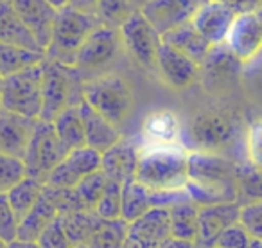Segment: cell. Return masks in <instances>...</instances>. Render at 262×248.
Masks as SVG:
<instances>
[{"label":"cell","instance_id":"obj_1","mask_svg":"<svg viewBox=\"0 0 262 248\" xmlns=\"http://www.w3.org/2000/svg\"><path fill=\"white\" fill-rule=\"evenodd\" d=\"M237 160L225 155L189 151L187 153L185 193L190 201L201 205L237 203Z\"/></svg>","mask_w":262,"mask_h":248},{"label":"cell","instance_id":"obj_2","mask_svg":"<svg viewBox=\"0 0 262 248\" xmlns=\"http://www.w3.org/2000/svg\"><path fill=\"white\" fill-rule=\"evenodd\" d=\"M185 137L189 140V151H205L232 157L241 146H244L243 119L230 108H207L198 112L187 126Z\"/></svg>","mask_w":262,"mask_h":248},{"label":"cell","instance_id":"obj_3","mask_svg":"<svg viewBox=\"0 0 262 248\" xmlns=\"http://www.w3.org/2000/svg\"><path fill=\"white\" fill-rule=\"evenodd\" d=\"M187 150L183 144L140 146L139 164L133 178L153 193L185 191Z\"/></svg>","mask_w":262,"mask_h":248},{"label":"cell","instance_id":"obj_4","mask_svg":"<svg viewBox=\"0 0 262 248\" xmlns=\"http://www.w3.org/2000/svg\"><path fill=\"white\" fill-rule=\"evenodd\" d=\"M81 99L117 128L129 119L135 108V95L129 83L122 76L112 72L83 81Z\"/></svg>","mask_w":262,"mask_h":248},{"label":"cell","instance_id":"obj_5","mask_svg":"<svg viewBox=\"0 0 262 248\" xmlns=\"http://www.w3.org/2000/svg\"><path fill=\"white\" fill-rule=\"evenodd\" d=\"M97 26L99 20L94 15L79 13L69 6L59 8L52 24L49 44L43 51L45 59L63 67H74L81 44Z\"/></svg>","mask_w":262,"mask_h":248},{"label":"cell","instance_id":"obj_6","mask_svg":"<svg viewBox=\"0 0 262 248\" xmlns=\"http://www.w3.org/2000/svg\"><path fill=\"white\" fill-rule=\"evenodd\" d=\"M81 77L74 67H63L43 59L41 74V110L38 120L51 122L67 106L81 101Z\"/></svg>","mask_w":262,"mask_h":248},{"label":"cell","instance_id":"obj_7","mask_svg":"<svg viewBox=\"0 0 262 248\" xmlns=\"http://www.w3.org/2000/svg\"><path fill=\"white\" fill-rule=\"evenodd\" d=\"M120 52H122V44H120L119 29L99 24L81 44L74 61V70L81 77V81L102 76L117 61Z\"/></svg>","mask_w":262,"mask_h":248},{"label":"cell","instance_id":"obj_8","mask_svg":"<svg viewBox=\"0 0 262 248\" xmlns=\"http://www.w3.org/2000/svg\"><path fill=\"white\" fill-rule=\"evenodd\" d=\"M41 74L43 61L4 77L0 90V108L29 119H38L41 110Z\"/></svg>","mask_w":262,"mask_h":248},{"label":"cell","instance_id":"obj_9","mask_svg":"<svg viewBox=\"0 0 262 248\" xmlns=\"http://www.w3.org/2000/svg\"><path fill=\"white\" fill-rule=\"evenodd\" d=\"M67 153L69 150L58 139L52 124L47 120H36L33 137H31L26 155L22 158L24 166H26V175L43 183L52 168L59 164Z\"/></svg>","mask_w":262,"mask_h":248},{"label":"cell","instance_id":"obj_10","mask_svg":"<svg viewBox=\"0 0 262 248\" xmlns=\"http://www.w3.org/2000/svg\"><path fill=\"white\" fill-rule=\"evenodd\" d=\"M119 36L122 49L137 65L155 70V58L162 38L139 9H135L122 22L119 27Z\"/></svg>","mask_w":262,"mask_h":248},{"label":"cell","instance_id":"obj_11","mask_svg":"<svg viewBox=\"0 0 262 248\" xmlns=\"http://www.w3.org/2000/svg\"><path fill=\"white\" fill-rule=\"evenodd\" d=\"M243 63L226 49L225 44L214 45L200 65V77L208 94L223 95L233 92L239 83Z\"/></svg>","mask_w":262,"mask_h":248},{"label":"cell","instance_id":"obj_12","mask_svg":"<svg viewBox=\"0 0 262 248\" xmlns=\"http://www.w3.org/2000/svg\"><path fill=\"white\" fill-rule=\"evenodd\" d=\"M101 166V153L88 146L74 148L61 158L59 164L52 168V171L45 178V185L58 187V189H72L84 176L97 171Z\"/></svg>","mask_w":262,"mask_h":248},{"label":"cell","instance_id":"obj_13","mask_svg":"<svg viewBox=\"0 0 262 248\" xmlns=\"http://www.w3.org/2000/svg\"><path fill=\"white\" fill-rule=\"evenodd\" d=\"M155 70L172 90H185L200 79V65L165 42H160L158 45Z\"/></svg>","mask_w":262,"mask_h":248},{"label":"cell","instance_id":"obj_14","mask_svg":"<svg viewBox=\"0 0 262 248\" xmlns=\"http://www.w3.org/2000/svg\"><path fill=\"white\" fill-rule=\"evenodd\" d=\"M223 44L243 65L257 58L262 44L260 11L237 15Z\"/></svg>","mask_w":262,"mask_h":248},{"label":"cell","instance_id":"obj_15","mask_svg":"<svg viewBox=\"0 0 262 248\" xmlns=\"http://www.w3.org/2000/svg\"><path fill=\"white\" fill-rule=\"evenodd\" d=\"M203 2L205 0H149L139 11L162 36L167 31L190 22Z\"/></svg>","mask_w":262,"mask_h":248},{"label":"cell","instance_id":"obj_16","mask_svg":"<svg viewBox=\"0 0 262 248\" xmlns=\"http://www.w3.org/2000/svg\"><path fill=\"white\" fill-rule=\"evenodd\" d=\"M167 237H171L167 207H153L127 223L126 241L139 248H158Z\"/></svg>","mask_w":262,"mask_h":248},{"label":"cell","instance_id":"obj_17","mask_svg":"<svg viewBox=\"0 0 262 248\" xmlns=\"http://www.w3.org/2000/svg\"><path fill=\"white\" fill-rule=\"evenodd\" d=\"M9 4L20 18V22L33 34L38 47L45 51L58 9L49 4L47 0H9Z\"/></svg>","mask_w":262,"mask_h":248},{"label":"cell","instance_id":"obj_18","mask_svg":"<svg viewBox=\"0 0 262 248\" xmlns=\"http://www.w3.org/2000/svg\"><path fill=\"white\" fill-rule=\"evenodd\" d=\"M239 214V203H214L198 207V230L194 244L196 248H212L217 236L230 226L237 223Z\"/></svg>","mask_w":262,"mask_h":248},{"label":"cell","instance_id":"obj_19","mask_svg":"<svg viewBox=\"0 0 262 248\" xmlns=\"http://www.w3.org/2000/svg\"><path fill=\"white\" fill-rule=\"evenodd\" d=\"M139 153L140 146L135 140L120 137V140H117L112 148L101 153L99 171L106 176V180H112V182L117 183L126 182V180L135 176Z\"/></svg>","mask_w":262,"mask_h":248},{"label":"cell","instance_id":"obj_20","mask_svg":"<svg viewBox=\"0 0 262 248\" xmlns=\"http://www.w3.org/2000/svg\"><path fill=\"white\" fill-rule=\"evenodd\" d=\"M233 18H235V15L221 2L205 0L192 15L190 24L200 33V36L214 47V45L225 42V36L228 33L230 26H232Z\"/></svg>","mask_w":262,"mask_h":248},{"label":"cell","instance_id":"obj_21","mask_svg":"<svg viewBox=\"0 0 262 248\" xmlns=\"http://www.w3.org/2000/svg\"><path fill=\"white\" fill-rule=\"evenodd\" d=\"M36 120L0 108V153L22 160Z\"/></svg>","mask_w":262,"mask_h":248},{"label":"cell","instance_id":"obj_22","mask_svg":"<svg viewBox=\"0 0 262 248\" xmlns=\"http://www.w3.org/2000/svg\"><path fill=\"white\" fill-rule=\"evenodd\" d=\"M183 130L180 119L171 110H155L142 124V146H172L182 142ZM185 146V144H183Z\"/></svg>","mask_w":262,"mask_h":248},{"label":"cell","instance_id":"obj_23","mask_svg":"<svg viewBox=\"0 0 262 248\" xmlns=\"http://www.w3.org/2000/svg\"><path fill=\"white\" fill-rule=\"evenodd\" d=\"M77 108L81 113V120H83V132H84V146L92 148L97 153H104L108 148H112L117 140H120L122 133L120 128H117L115 124H112L108 119L99 115L94 108L86 105L81 99L77 102Z\"/></svg>","mask_w":262,"mask_h":248},{"label":"cell","instance_id":"obj_24","mask_svg":"<svg viewBox=\"0 0 262 248\" xmlns=\"http://www.w3.org/2000/svg\"><path fill=\"white\" fill-rule=\"evenodd\" d=\"M160 38H162V42H165L167 45L178 49L180 52H183V54H187L190 59H194L198 65L203 63L205 56H207L208 51L212 49V45L207 44V42L200 36V33L194 29L190 22L182 24V26L167 31V33L162 34Z\"/></svg>","mask_w":262,"mask_h":248},{"label":"cell","instance_id":"obj_25","mask_svg":"<svg viewBox=\"0 0 262 248\" xmlns=\"http://www.w3.org/2000/svg\"><path fill=\"white\" fill-rule=\"evenodd\" d=\"M153 207H157V203H155V196L149 189H146L135 178L122 182L120 185V218L124 221H133Z\"/></svg>","mask_w":262,"mask_h":248},{"label":"cell","instance_id":"obj_26","mask_svg":"<svg viewBox=\"0 0 262 248\" xmlns=\"http://www.w3.org/2000/svg\"><path fill=\"white\" fill-rule=\"evenodd\" d=\"M56 209L51 203V200L47 198L45 191L41 189V194L38 198L36 205L24 216L18 221V229H16V239L20 241H31L36 243L38 236L41 234V230L56 218Z\"/></svg>","mask_w":262,"mask_h":248},{"label":"cell","instance_id":"obj_27","mask_svg":"<svg viewBox=\"0 0 262 248\" xmlns=\"http://www.w3.org/2000/svg\"><path fill=\"white\" fill-rule=\"evenodd\" d=\"M0 44L18 45V47L29 49V51L43 52L34 42L33 34L26 29L16 13L13 11L9 0H4L0 4Z\"/></svg>","mask_w":262,"mask_h":248},{"label":"cell","instance_id":"obj_28","mask_svg":"<svg viewBox=\"0 0 262 248\" xmlns=\"http://www.w3.org/2000/svg\"><path fill=\"white\" fill-rule=\"evenodd\" d=\"M167 211L171 237L194 243L198 230V205L190 201V198H187V200L172 203L171 207H167Z\"/></svg>","mask_w":262,"mask_h":248},{"label":"cell","instance_id":"obj_29","mask_svg":"<svg viewBox=\"0 0 262 248\" xmlns=\"http://www.w3.org/2000/svg\"><path fill=\"white\" fill-rule=\"evenodd\" d=\"M58 139L63 142L67 150L84 146V132H83V120L77 105L67 106L63 112H59L54 119L51 120Z\"/></svg>","mask_w":262,"mask_h":248},{"label":"cell","instance_id":"obj_30","mask_svg":"<svg viewBox=\"0 0 262 248\" xmlns=\"http://www.w3.org/2000/svg\"><path fill=\"white\" fill-rule=\"evenodd\" d=\"M63 232H65L69 243L72 244H86L92 237L94 230L101 223V218L94 211H74L59 216Z\"/></svg>","mask_w":262,"mask_h":248},{"label":"cell","instance_id":"obj_31","mask_svg":"<svg viewBox=\"0 0 262 248\" xmlns=\"http://www.w3.org/2000/svg\"><path fill=\"white\" fill-rule=\"evenodd\" d=\"M41 189H43V183L40 180L31 178V176L26 175L18 183H15L6 193L9 207H11L13 214H15V218L18 221L36 205L38 198L41 194Z\"/></svg>","mask_w":262,"mask_h":248},{"label":"cell","instance_id":"obj_32","mask_svg":"<svg viewBox=\"0 0 262 248\" xmlns=\"http://www.w3.org/2000/svg\"><path fill=\"white\" fill-rule=\"evenodd\" d=\"M45 59L43 52L29 51L18 45L0 44V76L8 77L20 70L34 67Z\"/></svg>","mask_w":262,"mask_h":248},{"label":"cell","instance_id":"obj_33","mask_svg":"<svg viewBox=\"0 0 262 248\" xmlns=\"http://www.w3.org/2000/svg\"><path fill=\"white\" fill-rule=\"evenodd\" d=\"M126 236L127 223L122 218L101 219L86 244L90 248H122Z\"/></svg>","mask_w":262,"mask_h":248},{"label":"cell","instance_id":"obj_34","mask_svg":"<svg viewBox=\"0 0 262 248\" xmlns=\"http://www.w3.org/2000/svg\"><path fill=\"white\" fill-rule=\"evenodd\" d=\"M237 183V203H250V201H260V171L258 166L250 162H237L235 171Z\"/></svg>","mask_w":262,"mask_h":248},{"label":"cell","instance_id":"obj_35","mask_svg":"<svg viewBox=\"0 0 262 248\" xmlns=\"http://www.w3.org/2000/svg\"><path fill=\"white\" fill-rule=\"evenodd\" d=\"M104 187H106V176L97 169V171L84 176V178L81 180L76 187H72V189H74V193H76L81 209H83V211H94L99 198L104 193Z\"/></svg>","mask_w":262,"mask_h":248},{"label":"cell","instance_id":"obj_36","mask_svg":"<svg viewBox=\"0 0 262 248\" xmlns=\"http://www.w3.org/2000/svg\"><path fill=\"white\" fill-rule=\"evenodd\" d=\"M135 11L129 0H99L95 8V18L102 26L119 29L122 22Z\"/></svg>","mask_w":262,"mask_h":248},{"label":"cell","instance_id":"obj_37","mask_svg":"<svg viewBox=\"0 0 262 248\" xmlns=\"http://www.w3.org/2000/svg\"><path fill=\"white\" fill-rule=\"evenodd\" d=\"M120 185L122 183L106 180V187L102 196L99 198L94 212L101 219H117L120 218Z\"/></svg>","mask_w":262,"mask_h":248},{"label":"cell","instance_id":"obj_38","mask_svg":"<svg viewBox=\"0 0 262 248\" xmlns=\"http://www.w3.org/2000/svg\"><path fill=\"white\" fill-rule=\"evenodd\" d=\"M26 176V166L20 158L0 153V193L6 194Z\"/></svg>","mask_w":262,"mask_h":248},{"label":"cell","instance_id":"obj_39","mask_svg":"<svg viewBox=\"0 0 262 248\" xmlns=\"http://www.w3.org/2000/svg\"><path fill=\"white\" fill-rule=\"evenodd\" d=\"M237 223L255 239L262 237V205L260 201H250V203L239 205Z\"/></svg>","mask_w":262,"mask_h":248},{"label":"cell","instance_id":"obj_40","mask_svg":"<svg viewBox=\"0 0 262 248\" xmlns=\"http://www.w3.org/2000/svg\"><path fill=\"white\" fill-rule=\"evenodd\" d=\"M36 244L40 248H70L72 244L69 243L65 232H63L61 221H59V216H56L43 230L38 236Z\"/></svg>","mask_w":262,"mask_h":248},{"label":"cell","instance_id":"obj_41","mask_svg":"<svg viewBox=\"0 0 262 248\" xmlns=\"http://www.w3.org/2000/svg\"><path fill=\"white\" fill-rule=\"evenodd\" d=\"M251 239L255 237H251L239 223H232L217 236L214 248H246L251 243Z\"/></svg>","mask_w":262,"mask_h":248},{"label":"cell","instance_id":"obj_42","mask_svg":"<svg viewBox=\"0 0 262 248\" xmlns=\"http://www.w3.org/2000/svg\"><path fill=\"white\" fill-rule=\"evenodd\" d=\"M16 229H18V219L13 214L6 194L0 193V241L4 244L15 241Z\"/></svg>","mask_w":262,"mask_h":248},{"label":"cell","instance_id":"obj_43","mask_svg":"<svg viewBox=\"0 0 262 248\" xmlns=\"http://www.w3.org/2000/svg\"><path fill=\"white\" fill-rule=\"evenodd\" d=\"M217 2L226 6L235 16L260 11V0H217Z\"/></svg>","mask_w":262,"mask_h":248},{"label":"cell","instance_id":"obj_44","mask_svg":"<svg viewBox=\"0 0 262 248\" xmlns=\"http://www.w3.org/2000/svg\"><path fill=\"white\" fill-rule=\"evenodd\" d=\"M99 0H67V6L79 13H86V15L95 16V8H97Z\"/></svg>","mask_w":262,"mask_h":248},{"label":"cell","instance_id":"obj_45","mask_svg":"<svg viewBox=\"0 0 262 248\" xmlns=\"http://www.w3.org/2000/svg\"><path fill=\"white\" fill-rule=\"evenodd\" d=\"M158 248H196V244L192 241H182V239H174V237H167Z\"/></svg>","mask_w":262,"mask_h":248},{"label":"cell","instance_id":"obj_46","mask_svg":"<svg viewBox=\"0 0 262 248\" xmlns=\"http://www.w3.org/2000/svg\"><path fill=\"white\" fill-rule=\"evenodd\" d=\"M4 248H40L36 243H31V241H20V239H15L11 243L4 244Z\"/></svg>","mask_w":262,"mask_h":248},{"label":"cell","instance_id":"obj_47","mask_svg":"<svg viewBox=\"0 0 262 248\" xmlns=\"http://www.w3.org/2000/svg\"><path fill=\"white\" fill-rule=\"evenodd\" d=\"M49 4H52L56 9H59V8H63V6H67V0H47Z\"/></svg>","mask_w":262,"mask_h":248},{"label":"cell","instance_id":"obj_48","mask_svg":"<svg viewBox=\"0 0 262 248\" xmlns=\"http://www.w3.org/2000/svg\"><path fill=\"white\" fill-rule=\"evenodd\" d=\"M131 6H133V9H140L146 2H149V0H129Z\"/></svg>","mask_w":262,"mask_h":248},{"label":"cell","instance_id":"obj_49","mask_svg":"<svg viewBox=\"0 0 262 248\" xmlns=\"http://www.w3.org/2000/svg\"><path fill=\"white\" fill-rule=\"evenodd\" d=\"M246 248H262V243H260V239H251V243L248 244Z\"/></svg>","mask_w":262,"mask_h":248},{"label":"cell","instance_id":"obj_50","mask_svg":"<svg viewBox=\"0 0 262 248\" xmlns=\"http://www.w3.org/2000/svg\"><path fill=\"white\" fill-rule=\"evenodd\" d=\"M122 248H139V246H135V244H131V243H127V241H124V246Z\"/></svg>","mask_w":262,"mask_h":248},{"label":"cell","instance_id":"obj_51","mask_svg":"<svg viewBox=\"0 0 262 248\" xmlns=\"http://www.w3.org/2000/svg\"><path fill=\"white\" fill-rule=\"evenodd\" d=\"M70 248H90L88 244H74V246H70Z\"/></svg>","mask_w":262,"mask_h":248},{"label":"cell","instance_id":"obj_52","mask_svg":"<svg viewBox=\"0 0 262 248\" xmlns=\"http://www.w3.org/2000/svg\"><path fill=\"white\" fill-rule=\"evenodd\" d=\"M2 81H4V77L0 76V90H2Z\"/></svg>","mask_w":262,"mask_h":248},{"label":"cell","instance_id":"obj_53","mask_svg":"<svg viewBox=\"0 0 262 248\" xmlns=\"http://www.w3.org/2000/svg\"><path fill=\"white\" fill-rule=\"evenodd\" d=\"M0 248H4V243H2V241H0Z\"/></svg>","mask_w":262,"mask_h":248},{"label":"cell","instance_id":"obj_54","mask_svg":"<svg viewBox=\"0 0 262 248\" xmlns=\"http://www.w3.org/2000/svg\"><path fill=\"white\" fill-rule=\"evenodd\" d=\"M2 2H4V0H0V4H2Z\"/></svg>","mask_w":262,"mask_h":248},{"label":"cell","instance_id":"obj_55","mask_svg":"<svg viewBox=\"0 0 262 248\" xmlns=\"http://www.w3.org/2000/svg\"><path fill=\"white\" fill-rule=\"evenodd\" d=\"M212 248H214V246H212Z\"/></svg>","mask_w":262,"mask_h":248}]
</instances>
